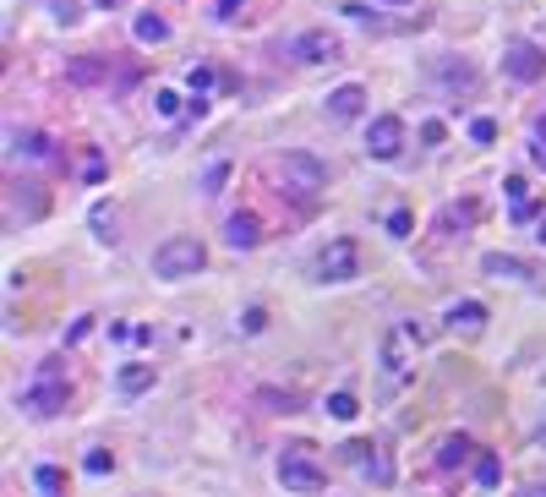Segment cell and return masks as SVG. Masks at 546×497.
<instances>
[{"mask_svg": "<svg viewBox=\"0 0 546 497\" xmlns=\"http://www.w3.org/2000/svg\"><path fill=\"white\" fill-rule=\"evenodd\" d=\"M203 263H208V252H203L197 235H170V241H158V252H153L158 279H191Z\"/></svg>", "mask_w": 546, "mask_h": 497, "instance_id": "3", "label": "cell"}, {"mask_svg": "<svg viewBox=\"0 0 546 497\" xmlns=\"http://www.w3.org/2000/svg\"><path fill=\"white\" fill-rule=\"evenodd\" d=\"M344 459H350V464H361V470H366L372 481H382V486L394 481V464H388V454H382V448H372V443H350V448H344Z\"/></svg>", "mask_w": 546, "mask_h": 497, "instance_id": "12", "label": "cell"}, {"mask_svg": "<svg viewBox=\"0 0 546 497\" xmlns=\"http://www.w3.org/2000/svg\"><path fill=\"white\" fill-rule=\"evenodd\" d=\"M361 110H366V88H361V82H344V88L328 93V115H334V120H356Z\"/></svg>", "mask_w": 546, "mask_h": 497, "instance_id": "14", "label": "cell"}, {"mask_svg": "<svg viewBox=\"0 0 546 497\" xmlns=\"http://www.w3.org/2000/svg\"><path fill=\"white\" fill-rule=\"evenodd\" d=\"M153 388V366L132 361V366H120V394H148Z\"/></svg>", "mask_w": 546, "mask_h": 497, "instance_id": "18", "label": "cell"}, {"mask_svg": "<svg viewBox=\"0 0 546 497\" xmlns=\"http://www.w3.org/2000/svg\"><path fill=\"white\" fill-rule=\"evenodd\" d=\"M328 416H334V421H356V416H361L356 394H328Z\"/></svg>", "mask_w": 546, "mask_h": 497, "instance_id": "23", "label": "cell"}, {"mask_svg": "<svg viewBox=\"0 0 546 497\" xmlns=\"http://www.w3.org/2000/svg\"><path fill=\"white\" fill-rule=\"evenodd\" d=\"M344 17L361 22V27H377V11H372V6H344Z\"/></svg>", "mask_w": 546, "mask_h": 497, "instance_id": "35", "label": "cell"}, {"mask_svg": "<svg viewBox=\"0 0 546 497\" xmlns=\"http://www.w3.org/2000/svg\"><path fill=\"white\" fill-rule=\"evenodd\" d=\"M470 454H475L470 438H442V443H437V470H459Z\"/></svg>", "mask_w": 546, "mask_h": 497, "instance_id": "16", "label": "cell"}, {"mask_svg": "<svg viewBox=\"0 0 546 497\" xmlns=\"http://www.w3.org/2000/svg\"><path fill=\"white\" fill-rule=\"evenodd\" d=\"M366 153L382 159V164L399 159V153H404V120L399 115H377L372 126H366Z\"/></svg>", "mask_w": 546, "mask_h": 497, "instance_id": "6", "label": "cell"}, {"mask_svg": "<svg viewBox=\"0 0 546 497\" xmlns=\"http://www.w3.org/2000/svg\"><path fill=\"white\" fill-rule=\"evenodd\" d=\"M34 481H39V492H44V497H60V470H55V464H39Z\"/></svg>", "mask_w": 546, "mask_h": 497, "instance_id": "27", "label": "cell"}, {"mask_svg": "<svg viewBox=\"0 0 546 497\" xmlns=\"http://www.w3.org/2000/svg\"><path fill=\"white\" fill-rule=\"evenodd\" d=\"M410 333L404 328H394L388 339H382V378H388V388H399L404 383V371H410Z\"/></svg>", "mask_w": 546, "mask_h": 497, "instance_id": "9", "label": "cell"}, {"mask_svg": "<svg viewBox=\"0 0 546 497\" xmlns=\"http://www.w3.org/2000/svg\"><path fill=\"white\" fill-rule=\"evenodd\" d=\"M382 6H410V0H382Z\"/></svg>", "mask_w": 546, "mask_h": 497, "instance_id": "43", "label": "cell"}, {"mask_svg": "<svg viewBox=\"0 0 546 497\" xmlns=\"http://www.w3.org/2000/svg\"><path fill=\"white\" fill-rule=\"evenodd\" d=\"M165 39H170V22L165 17H153V11L137 17V44H165Z\"/></svg>", "mask_w": 546, "mask_h": 497, "instance_id": "19", "label": "cell"}, {"mask_svg": "<svg viewBox=\"0 0 546 497\" xmlns=\"http://www.w3.org/2000/svg\"><path fill=\"white\" fill-rule=\"evenodd\" d=\"M388 235H399V241L410 235V213H404V208H394V213H388Z\"/></svg>", "mask_w": 546, "mask_h": 497, "instance_id": "34", "label": "cell"}, {"mask_svg": "<svg viewBox=\"0 0 546 497\" xmlns=\"http://www.w3.org/2000/svg\"><path fill=\"white\" fill-rule=\"evenodd\" d=\"M535 443H541V448H546V421H541V426H535Z\"/></svg>", "mask_w": 546, "mask_h": 497, "instance_id": "42", "label": "cell"}, {"mask_svg": "<svg viewBox=\"0 0 546 497\" xmlns=\"http://www.w3.org/2000/svg\"><path fill=\"white\" fill-rule=\"evenodd\" d=\"M356 273H361V246L350 241V235L328 241L323 252H317V263H311V279H317V285H350Z\"/></svg>", "mask_w": 546, "mask_h": 497, "instance_id": "4", "label": "cell"}, {"mask_svg": "<svg viewBox=\"0 0 546 497\" xmlns=\"http://www.w3.org/2000/svg\"><path fill=\"white\" fill-rule=\"evenodd\" d=\"M257 405H268V410H279V416H296L301 399H296V394H279V388H263V394H257Z\"/></svg>", "mask_w": 546, "mask_h": 497, "instance_id": "20", "label": "cell"}, {"mask_svg": "<svg viewBox=\"0 0 546 497\" xmlns=\"http://www.w3.org/2000/svg\"><path fill=\"white\" fill-rule=\"evenodd\" d=\"M481 273H487V279H519V285L535 279V268L525 257H508V252H487V257H481Z\"/></svg>", "mask_w": 546, "mask_h": 497, "instance_id": "13", "label": "cell"}, {"mask_svg": "<svg viewBox=\"0 0 546 497\" xmlns=\"http://www.w3.org/2000/svg\"><path fill=\"white\" fill-rule=\"evenodd\" d=\"M290 55L301 60V66H323V60H339V39L328 34V27H311V34H301L290 44Z\"/></svg>", "mask_w": 546, "mask_h": 497, "instance_id": "8", "label": "cell"}, {"mask_svg": "<svg viewBox=\"0 0 546 497\" xmlns=\"http://www.w3.org/2000/svg\"><path fill=\"white\" fill-rule=\"evenodd\" d=\"M475 481H481V486H497V481H503V459H497V454H481V459H475Z\"/></svg>", "mask_w": 546, "mask_h": 497, "instance_id": "22", "label": "cell"}, {"mask_svg": "<svg viewBox=\"0 0 546 497\" xmlns=\"http://www.w3.org/2000/svg\"><path fill=\"white\" fill-rule=\"evenodd\" d=\"M99 77H104V66H99L93 55H82L77 66H72V82H99Z\"/></svg>", "mask_w": 546, "mask_h": 497, "instance_id": "28", "label": "cell"}, {"mask_svg": "<svg viewBox=\"0 0 546 497\" xmlns=\"http://www.w3.org/2000/svg\"><path fill=\"white\" fill-rule=\"evenodd\" d=\"M268 328V312H263V306H251V312L241 317V333H263Z\"/></svg>", "mask_w": 546, "mask_h": 497, "instance_id": "33", "label": "cell"}, {"mask_svg": "<svg viewBox=\"0 0 546 497\" xmlns=\"http://www.w3.org/2000/svg\"><path fill=\"white\" fill-rule=\"evenodd\" d=\"M279 481L290 492H323L328 486V470L311 459V448H284L279 454Z\"/></svg>", "mask_w": 546, "mask_h": 497, "instance_id": "5", "label": "cell"}, {"mask_svg": "<svg viewBox=\"0 0 546 497\" xmlns=\"http://www.w3.org/2000/svg\"><path fill=\"white\" fill-rule=\"evenodd\" d=\"M82 180H104V159H99V153H88V159H82Z\"/></svg>", "mask_w": 546, "mask_h": 497, "instance_id": "37", "label": "cell"}, {"mask_svg": "<svg viewBox=\"0 0 546 497\" xmlns=\"http://www.w3.org/2000/svg\"><path fill=\"white\" fill-rule=\"evenodd\" d=\"M99 6H115V0H99Z\"/></svg>", "mask_w": 546, "mask_h": 497, "instance_id": "44", "label": "cell"}, {"mask_svg": "<svg viewBox=\"0 0 546 497\" xmlns=\"http://www.w3.org/2000/svg\"><path fill=\"white\" fill-rule=\"evenodd\" d=\"M503 72H508L513 82H541V77H546V55H541L535 44H525V39H513V44L503 50Z\"/></svg>", "mask_w": 546, "mask_h": 497, "instance_id": "7", "label": "cell"}, {"mask_svg": "<svg viewBox=\"0 0 546 497\" xmlns=\"http://www.w3.org/2000/svg\"><path fill=\"white\" fill-rule=\"evenodd\" d=\"M519 497H546V486H541V481H535V486H525V492H519Z\"/></svg>", "mask_w": 546, "mask_h": 497, "instance_id": "40", "label": "cell"}, {"mask_svg": "<svg viewBox=\"0 0 546 497\" xmlns=\"http://www.w3.org/2000/svg\"><path fill=\"white\" fill-rule=\"evenodd\" d=\"M273 180L290 197H317L328 186V164L311 159V153H284V159H273Z\"/></svg>", "mask_w": 546, "mask_h": 497, "instance_id": "1", "label": "cell"}, {"mask_svg": "<svg viewBox=\"0 0 546 497\" xmlns=\"http://www.w3.org/2000/svg\"><path fill=\"white\" fill-rule=\"evenodd\" d=\"M470 219H475V203H448L442 219H437V235H454V230H465Z\"/></svg>", "mask_w": 546, "mask_h": 497, "instance_id": "17", "label": "cell"}, {"mask_svg": "<svg viewBox=\"0 0 546 497\" xmlns=\"http://www.w3.org/2000/svg\"><path fill=\"white\" fill-rule=\"evenodd\" d=\"M82 470H88V476H104V470H115V454H110V448H88Z\"/></svg>", "mask_w": 546, "mask_h": 497, "instance_id": "25", "label": "cell"}, {"mask_svg": "<svg viewBox=\"0 0 546 497\" xmlns=\"http://www.w3.org/2000/svg\"><path fill=\"white\" fill-rule=\"evenodd\" d=\"M470 137H475L481 148H487V142H497V120H487V115H481V120H470Z\"/></svg>", "mask_w": 546, "mask_h": 497, "instance_id": "31", "label": "cell"}, {"mask_svg": "<svg viewBox=\"0 0 546 497\" xmlns=\"http://www.w3.org/2000/svg\"><path fill=\"white\" fill-rule=\"evenodd\" d=\"M241 6H246V0H219V11H213V17H219V22H241V17H235Z\"/></svg>", "mask_w": 546, "mask_h": 497, "instance_id": "38", "label": "cell"}, {"mask_svg": "<svg viewBox=\"0 0 546 497\" xmlns=\"http://www.w3.org/2000/svg\"><path fill=\"white\" fill-rule=\"evenodd\" d=\"M257 241H263V219H257V213H230V219H224V246H230V252H251Z\"/></svg>", "mask_w": 546, "mask_h": 497, "instance_id": "11", "label": "cell"}, {"mask_svg": "<svg viewBox=\"0 0 546 497\" xmlns=\"http://www.w3.org/2000/svg\"><path fill=\"white\" fill-rule=\"evenodd\" d=\"M93 230H99V241H104V246L115 241V213H110L104 203H99V208H93Z\"/></svg>", "mask_w": 546, "mask_h": 497, "instance_id": "29", "label": "cell"}, {"mask_svg": "<svg viewBox=\"0 0 546 497\" xmlns=\"http://www.w3.org/2000/svg\"><path fill=\"white\" fill-rule=\"evenodd\" d=\"M535 241H541V246H546V213H541V225H535Z\"/></svg>", "mask_w": 546, "mask_h": 497, "instance_id": "41", "label": "cell"}, {"mask_svg": "<svg viewBox=\"0 0 546 497\" xmlns=\"http://www.w3.org/2000/svg\"><path fill=\"white\" fill-rule=\"evenodd\" d=\"M6 159H34V164H44V159H55V148H50V137L44 132H6Z\"/></svg>", "mask_w": 546, "mask_h": 497, "instance_id": "10", "label": "cell"}, {"mask_svg": "<svg viewBox=\"0 0 546 497\" xmlns=\"http://www.w3.org/2000/svg\"><path fill=\"white\" fill-rule=\"evenodd\" d=\"M530 153H535V164H546V115L530 120Z\"/></svg>", "mask_w": 546, "mask_h": 497, "instance_id": "26", "label": "cell"}, {"mask_svg": "<svg viewBox=\"0 0 546 497\" xmlns=\"http://www.w3.org/2000/svg\"><path fill=\"white\" fill-rule=\"evenodd\" d=\"M224 180H230V159H213L208 175H203V197H219L224 192Z\"/></svg>", "mask_w": 546, "mask_h": 497, "instance_id": "21", "label": "cell"}, {"mask_svg": "<svg viewBox=\"0 0 546 497\" xmlns=\"http://www.w3.org/2000/svg\"><path fill=\"white\" fill-rule=\"evenodd\" d=\"M448 328L481 333V328H487V306H481V301H454V306H448Z\"/></svg>", "mask_w": 546, "mask_h": 497, "instance_id": "15", "label": "cell"}, {"mask_svg": "<svg viewBox=\"0 0 546 497\" xmlns=\"http://www.w3.org/2000/svg\"><path fill=\"white\" fill-rule=\"evenodd\" d=\"M22 410L34 421H50V416L66 410V371H60V361H39V378L22 394Z\"/></svg>", "mask_w": 546, "mask_h": 497, "instance_id": "2", "label": "cell"}, {"mask_svg": "<svg viewBox=\"0 0 546 497\" xmlns=\"http://www.w3.org/2000/svg\"><path fill=\"white\" fill-rule=\"evenodd\" d=\"M153 110L165 115V120H175V115H181V99H175L170 88H158V93H153Z\"/></svg>", "mask_w": 546, "mask_h": 497, "instance_id": "30", "label": "cell"}, {"mask_svg": "<svg viewBox=\"0 0 546 497\" xmlns=\"http://www.w3.org/2000/svg\"><path fill=\"white\" fill-rule=\"evenodd\" d=\"M186 88H191V99H208V88H213V66H191V72H186Z\"/></svg>", "mask_w": 546, "mask_h": 497, "instance_id": "24", "label": "cell"}, {"mask_svg": "<svg viewBox=\"0 0 546 497\" xmlns=\"http://www.w3.org/2000/svg\"><path fill=\"white\" fill-rule=\"evenodd\" d=\"M93 323H99V317H77V323L66 328V345H77V339H88V333H93Z\"/></svg>", "mask_w": 546, "mask_h": 497, "instance_id": "36", "label": "cell"}, {"mask_svg": "<svg viewBox=\"0 0 546 497\" xmlns=\"http://www.w3.org/2000/svg\"><path fill=\"white\" fill-rule=\"evenodd\" d=\"M399 328H404V333H410V339H415V345H421V339H427V333H432V328H427V323H421V317H404V323H399Z\"/></svg>", "mask_w": 546, "mask_h": 497, "instance_id": "39", "label": "cell"}, {"mask_svg": "<svg viewBox=\"0 0 546 497\" xmlns=\"http://www.w3.org/2000/svg\"><path fill=\"white\" fill-rule=\"evenodd\" d=\"M503 192H508V203H513V208H525V203H530V186H525L519 175H508V186H503Z\"/></svg>", "mask_w": 546, "mask_h": 497, "instance_id": "32", "label": "cell"}]
</instances>
